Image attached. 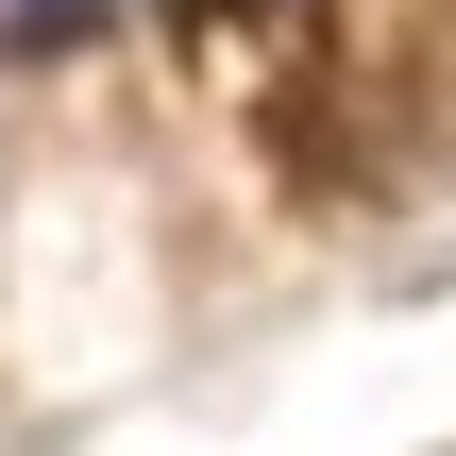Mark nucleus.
<instances>
[{
  "instance_id": "obj_1",
  "label": "nucleus",
  "mask_w": 456,
  "mask_h": 456,
  "mask_svg": "<svg viewBox=\"0 0 456 456\" xmlns=\"http://www.w3.org/2000/svg\"><path fill=\"white\" fill-rule=\"evenodd\" d=\"M118 0H0V51H85Z\"/></svg>"
}]
</instances>
